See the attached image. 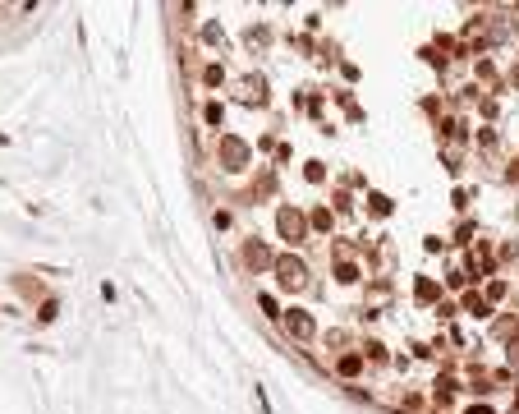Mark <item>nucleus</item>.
I'll use <instances>...</instances> for the list:
<instances>
[{
    "label": "nucleus",
    "mask_w": 519,
    "mask_h": 414,
    "mask_svg": "<svg viewBox=\"0 0 519 414\" xmlns=\"http://www.w3.org/2000/svg\"><path fill=\"white\" fill-rule=\"evenodd\" d=\"M271 272H276V286H280V290H299V286L308 281V262L294 258V253H276Z\"/></svg>",
    "instance_id": "f257e3e1"
},
{
    "label": "nucleus",
    "mask_w": 519,
    "mask_h": 414,
    "mask_svg": "<svg viewBox=\"0 0 519 414\" xmlns=\"http://www.w3.org/2000/svg\"><path fill=\"white\" fill-rule=\"evenodd\" d=\"M276 230H280V240L285 244H304L308 240V221L299 207H290V203H280V212H276Z\"/></svg>",
    "instance_id": "f03ea898"
},
{
    "label": "nucleus",
    "mask_w": 519,
    "mask_h": 414,
    "mask_svg": "<svg viewBox=\"0 0 519 414\" xmlns=\"http://www.w3.org/2000/svg\"><path fill=\"white\" fill-rule=\"evenodd\" d=\"M216 148L226 152V161H221L226 170H244L248 157H253V148H248L244 138H234V134H221V138H216Z\"/></svg>",
    "instance_id": "7ed1b4c3"
},
{
    "label": "nucleus",
    "mask_w": 519,
    "mask_h": 414,
    "mask_svg": "<svg viewBox=\"0 0 519 414\" xmlns=\"http://www.w3.org/2000/svg\"><path fill=\"white\" fill-rule=\"evenodd\" d=\"M280 322H285V332H290L294 341H313L317 336V322H313V313H304V308H285Z\"/></svg>",
    "instance_id": "20e7f679"
},
{
    "label": "nucleus",
    "mask_w": 519,
    "mask_h": 414,
    "mask_svg": "<svg viewBox=\"0 0 519 414\" xmlns=\"http://www.w3.org/2000/svg\"><path fill=\"white\" fill-rule=\"evenodd\" d=\"M271 262H276V253L262 244L258 235H248V240H244V267H248V272H267Z\"/></svg>",
    "instance_id": "39448f33"
},
{
    "label": "nucleus",
    "mask_w": 519,
    "mask_h": 414,
    "mask_svg": "<svg viewBox=\"0 0 519 414\" xmlns=\"http://www.w3.org/2000/svg\"><path fill=\"white\" fill-rule=\"evenodd\" d=\"M331 368H336V373H340V378H345V382H354V378H359V373H363V354H359V350H340L336 354V364H331Z\"/></svg>",
    "instance_id": "423d86ee"
},
{
    "label": "nucleus",
    "mask_w": 519,
    "mask_h": 414,
    "mask_svg": "<svg viewBox=\"0 0 519 414\" xmlns=\"http://www.w3.org/2000/svg\"><path fill=\"white\" fill-rule=\"evenodd\" d=\"M437 138H442V143H469V134H464V120H459V115H446V120H437Z\"/></svg>",
    "instance_id": "0eeeda50"
},
{
    "label": "nucleus",
    "mask_w": 519,
    "mask_h": 414,
    "mask_svg": "<svg viewBox=\"0 0 519 414\" xmlns=\"http://www.w3.org/2000/svg\"><path fill=\"white\" fill-rule=\"evenodd\" d=\"M474 138H478V152H483V157H496V152H501V134H496L492 124H483Z\"/></svg>",
    "instance_id": "6e6552de"
},
{
    "label": "nucleus",
    "mask_w": 519,
    "mask_h": 414,
    "mask_svg": "<svg viewBox=\"0 0 519 414\" xmlns=\"http://www.w3.org/2000/svg\"><path fill=\"white\" fill-rule=\"evenodd\" d=\"M459 308H464V313H474V318H492V304H487V299H483L478 290H464Z\"/></svg>",
    "instance_id": "1a4fd4ad"
},
{
    "label": "nucleus",
    "mask_w": 519,
    "mask_h": 414,
    "mask_svg": "<svg viewBox=\"0 0 519 414\" xmlns=\"http://www.w3.org/2000/svg\"><path fill=\"white\" fill-rule=\"evenodd\" d=\"M221 83H226V65L207 60V65H202V88H221Z\"/></svg>",
    "instance_id": "9d476101"
},
{
    "label": "nucleus",
    "mask_w": 519,
    "mask_h": 414,
    "mask_svg": "<svg viewBox=\"0 0 519 414\" xmlns=\"http://www.w3.org/2000/svg\"><path fill=\"white\" fill-rule=\"evenodd\" d=\"M505 295H510V281H505V276H492L487 290H483V299H487V304H501Z\"/></svg>",
    "instance_id": "9b49d317"
},
{
    "label": "nucleus",
    "mask_w": 519,
    "mask_h": 414,
    "mask_svg": "<svg viewBox=\"0 0 519 414\" xmlns=\"http://www.w3.org/2000/svg\"><path fill=\"white\" fill-rule=\"evenodd\" d=\"M239 92H244V102H262V97H267V83H262L258 74H248L244 83H239Z\"/></svg>",
    "instance_id": "f8f14e48"
},
{
    "label": "nucleus",
    "mask_w": 519,
    "mask_h": 414,
    "mask_svg": "<svg viewBox=\"0 0 519 414\" xmlns=\"http://www.w3.org/2000/svg\"><path fill=\"white\" fill-rule=\"evenodd\" d=\"M322 345H326L331 354H340V345H350V332H345V327H336V332H322Z\"/></svg>",
    "instance_id": "ddd939ff"
},
{
    "label": "nucleus",
    "mask_w": 519,
    "mask_h": 414,
    "mask_svg": "<svg viewBox=\"0 0 519 414\" xmlns=\"http://www.w3.org/2000/svg\"><path fill=\"white\" fill-rule=\"evenodd\" d=\"M202 120H207V129H221V120H226V106H221V102H207V106H202Z\"/></svg>",
    "instance_id": "4468645a"
},
{
    "label": "nucleus",
    "mask_w": 519,
    "mask_h": 414,
    "mask_svg": "<svg viewBox=\"0 0 519 414\" xmlns=\"http://www.w3.org/2000/svg\"><path fill=\"white\" fill-rule=\"evenodd\" d=\"M258 308H262V318H271V322H280V304H276V299H271V295H267V290L258 295Z\"/></svg>",
    "instance_id": "2eb2a0df"
},
{
    "label": "nucleus",
    "mask_w": 519,
    "mask_h": 414,
    "mask_svg": "<svg viewBox=\"0 0 519 414\" xmlns=\"http://www.w3.org/2000/svg\"><path fill=\"white\" fill-rule=\"evenodd\" d=\"M363 203H372V212L377 216H391V198H386V194H367Z\"/></svg>",
    "instance_id": "dca6fc26"
},
{
    "label": "nucleus",
    "mask_w": 519,
    "mask_h": 414,
    "mask_svg": "<svg viewBox=\"0 0 519 414\" xmlns=\"http://www.w3.org/2000/svg\"><path fill=\"white\" fill-rule=\"evenodd\" d=\"M413 290H418V299L428 304V299H437V281H428V276H418V286H413Z\"/></svg>",
    "instance_id": "f3484780"
},
{
    "label": "nucleus",
    "mask_w": 519,
    "mask_h": 414,
    "mask_svg": "<svg viewBox=\"0 0 519 414\" xmlns=\"http://www.w3.org/2000/svg\"><path fill=\"white\" fill-rule=\"evenodd\" d=\"M308 221H313V230H331V212H326V207H313Z\"/></svg>",
    "instance_id": "a211bd4d"
},
{
    "label": "nucleus",
    "mask_w": 519,
    "mask_h": 414,
    "mask_svg": "<svg viewBox=\"0 0 519 414\" xmlns=\"http://www.w3.org/2000/svg\"><path fill=\"white\" fill-rule=\"evenodd\" d=\"M336 276L345 281V286H354V281H359V267H354V262H340V267H336Z\"/></svg>",
    "instance_id": "6ab92c4d"
},
{
    "label": "nucleus",
    "mask_w": 519,
    "mask_h": 414,
    "mask_svg": "<svg viewBox=\"0 0 519 414\" xmlns=\"http://www.w3.org/2000/svg\"><path fill=\"white\" fill-rule=\"evenodd\" d=\"M212 221H216V230H230V226H234V216H230V207H216V212H212Z\"/></svg>",
    "instance_id": "aec40b11"
},
{
    "label": "nucleus",
    "mask_w": 519,
    "mask_h": 414,
    "mask_svg": "<svg viewBox=\"0 0 519 414\" xmlns=\"http://www.w3.org/2000/svg\"><path fill=\"white\" fill-rule=\"evenodd\" d=\"M56 313H60V304H56V299H46V304H42V313H37V318H42V322H56Z\"/></svg>",
    "instance_id": "412c9836"
},
{
    "label": "nucleus",
    "mask_w": 519,
    "mask_h": 414,
    "mask_svg": "<svg viewBox=\"0 0 519 414\" xmlns=\"http://www.w3.org/2000/svg\"><path fill=\"white\" fill-rule=\"evenodd\" d=\"M505 180L519 184V157H515V161H505Z\"/></svg>",
    "instance_id": "4be33fe9"
},
{
    "label": "nucleus",
    "mask_w": 519,
    "mask_h": 414,
    "mask_svg": "<svg viewBox=\"0 0 519 414\" xmlns=\"http://www.w3.org/2000/svg\"><path fill=\"white\" fill-rule=\"evenodd\" d=\"M519 258V244H501V262H515Z\"/></svg>",
    "instance_id": "5701e85b"
},
{
    "label": "nucleus",
    "mask_w": 519,
    "mask_h": 414,
    "mask_svg": "<svg viewBox=\"0 0 519 414\" xmlns=\"http://www.w3.org/2000/svg\"><path fill=\"white\" fill-rule=\"evenodd\" d=\"M464 414H496V410H492V405H469Z\"/></svg>",
    "instance_id": "b1692460"
},
{
    "label": "nucleus",
    "mask_w": 519,
    "mask_h": 414,
    "mask_svg": "<svg viewBox=\"0 0 519 414\" xmlns=\"http://www.w3.org/2000/svg\"><path fill=\"white\" fill-rule=\"evenodd\" d=\"M510 364L519 368V341H510Z\"/></svg>",
    "instance_id": "393cba45"
},
{
    "label": "nucleus",
    "mask_w": 519,
    "mask_h": 414,
    "mask_svg": "<svg viewBox=\"0 0 519 414\" xmlns=\"http://www.w3.org/2000/svg\"><path fill=\"white\" fill-rule=\"evenodd\" d=\"M510 83H519V65H510Z\"/></svg>",
    "instance_id": "a878e982"
}]
</instances>
